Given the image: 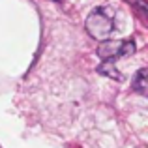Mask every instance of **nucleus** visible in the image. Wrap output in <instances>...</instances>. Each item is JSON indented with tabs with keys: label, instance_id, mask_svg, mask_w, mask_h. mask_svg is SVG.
I'll list each match as a JSON object with an SVG mask.
<instances>
[{
	"label": "nucleus",
	"instance_id": "obj_1",
	"mask_svg": "<svg viewBox=\"0 0 148 148\" xmlns=\"http://www.w3.org/2000/svg\"><path fill=\"white\" fill-rule=\"evenodd\" d=\"M84 28L94 40L105 41L109 40L112 32H114V15L109 8H96L90 15H88Z\"/></svg>",
	"mask_w": 148,
	"mask_h": 148
},
{
	"label": "nucleus",
	"instance_id": "obj_2",
	"mask_svg": "<svg viewBox=\"0 0 148 148\" xmlns=\"http://www.w3.org/2000/svg\"><path fill=\"white\" fill-rule=\"evenodd\" d=\"M135 41L133 40H105L98 47V56L101 60L114 62L116 58H124L135 53Z\"/></svg>",
	"mask_w": 148,
	"mask_h": 148
},
{
	"label": "nucleus",
	"instance_id": "obj_3",
	"mask_svg": "<svg viewBox=\"0 0 148 148\" xmlns=\"http://www.w3.org/2000/svg\"><path fill=\"white\" fill-rule=\"evenodd\" d=\"M133 90L141 96H146V90H148V69L143 68L135 73L133 77Z\"/></svg>",
	"mask_w": 148,
	"mask_h": 148
},
{
	"label": "nucleus",
	"instance_id": "obj_4",
	"mask_svg": "<svg viewBox=\"0 0 148 148\" xmlns=\"http://www.w3.org/2000/svg\"><path fill=\"white\" fill-rule=\"evenodd\" d=\"M98 71L101 73V75H107V77H111V79H114V81H124L122 71H120V69H116L114 62L103 60V62L98 66Z\"/></svg>",
	"mask_w": 148,
	"mask_h": 148
},
{
	"label": "nucleus",
	"instance_id": "obj_5",
	"mask_svg": "<svg viewBox=\"0 0 148 148\" xmlns=\"http://www.w3.org/2000/svg\"><path fill=\"white\" fill-rule=\"evenodd\" d=\"M127 2L133 4V6H137L143 13H146V4H145V0H127Z\"/></svg>",
	"mask_w": 148,
	"mask_h": 148
}]
</instances>
